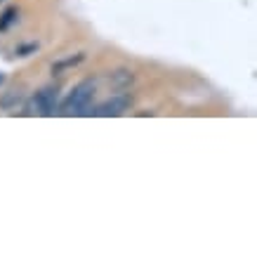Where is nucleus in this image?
Listing matches in <instances>:
<instances>
[{
    "mask_svg": "<svg viewBox=\"0 0 257 257\" xmlns=\"http://www.w3.org/2000/svg\"><path fill=\"white\" fill-rule=\"evenodd\" d=\"M94 87H97L94 80H83L80 85H76L73 92L69 94V99L64 101L62 111L66 116H85L87 109H90V101H92Z\"/></svg>",
    "mask_w": 257,
    "mask_h": 257,
    "instance_id": "f257e3e1",
    "label": "nucleus"
},
{
    "mask_svg": "<svg viewBox=\"0 0 257 257\" xmlns=\"http://www.w3.org/2000/svg\"><path fill=\"white\" fill-rule=\"evenodd\" d=\"M130 104H133V97L130 94H120V97H113V99L104 101V104L94 106V109H87L85 116H101V118L120 116V113H125L130 109Z\"/></svg>",
    "mask_w": 257,
    "mask_h": 257,
    "instance_id": "f03ea898",
    "label": "nucleus"
},
{
    "mask_svg": "<svg viewBox=\"0 0 257 257\" xmlns=\"http://www.w3.org/2000/svg\"><path fill=\"white\" fill-rule=\"evenodd\" d=\"M36 97H38V104H40L43 116H52V113H55V109H57V90L45 87V90H40Z\"/></svg>",
    "mask_w": 257,
    "mask_h": 257,
    "instance_id": "7ed1b4c3",
    "label": "nucleus"
},
{
    "mask_svg": "<svg viewBox=\"0 0 257 257\" xmlns=\"http://www.w3.org/2000/svg\"><path fill=\"white\" fill-rule=\"evenodd\" d=\"M24 94L19 92V90H10V92H5L3 97H0V109H17V104H22Z\"/></svg>",
    "mask_w": 257,
    "mask_h": 257,
    "instance_id": "20e7f679",
    "label": "nucleus"
},
{
    "mask_svg": "<svg viewBox=\"0 0 257 257\" xmlns=\"http://www.w3.org/2000/svg\"><path fill=\"white\" fill-rule=\"evenodd\" d=\"M133 80H135V73H133V71H125V69L123 71H116V73L111 76V83H113L116 87H127Z\"/></svg>",
    "mask_w": 257,
    "mask_h": 257,
    "instance_id": "39448f33",
    "label": "nucleus"
},
{
    "mask_svg": "<svg viewBox=\"0 0 257 257\" xmlns=\"http://www.w3.org/2000/svg\"><path fill=\"white\" fill-rule=\"evenodd\" d=\"M83 62V55H76V57H66V59H62V62H55L52 64V73H59V71L69 69V66H76V64Z\"/></svg>",
    "mask_w": 257,
    "mask_h": 257,
    "instance_id": "423d86ee",
    "label": "nucleus"
},
{
    "mask_svg": "<svg viewBox=\"0 0 257 257\" xmlns=\"http://www.w3.org/2000/svg\"><path fill=\"white\" fill-rule=\"evenodd\" d=\"M17 15H19V12H17V8L5 10V12H3V17H0V31H5V29L10 26V24L17 22Z\"/></svg>",
    "mask_w": 257,
    "mask_h": 257,
    "instance_id": "0eeeda50",
    "label": "nucleus"
},
{
    "mask_svg": "<svg viewBox=\"0 0 257 257\" xmlns=\"http://www.w3.org/2000/svg\"><path fill=\"white\" fill-rule=\"evenodd\" d=\"M36 50H38V45L33 43V45H24V47H19L17 52H19V57H26V55H29V52H36Z\"/></svg>",
    "mask_w": 257,
    "mask_h": 257,
    "instance_id": "6e6552de",
    "label": "nucleus"
},
{
    "mask_svg": "<svg viewBox=\"0 0 257 257\" xmlns=\"http://www.w3.org/2000/svg\"><path fill=\"white\" fill-rule=\"evenodd\" d=\"M0 83H3V73H0Z\"/></svg>",
    "mask_w": 257,
    "mask_h": 257,
    "instance_id": "1a4fd4ad",
    "label": "nucleus"
},
{
    "mask_svg": "<svg viewBox=\"0 0 257 257\" xmlns=\"http://www.w3.org/2000/svg\"><path fill=\"white\" fill-rule=\"evenodd\" d=\"M0 3H3V0H0Z\"/></svg>",
    "mask_w": 257,
    "mask_h": 257,
    "instance_id": "9d476101",
    "label": "nucleus"
}]
</instances>
